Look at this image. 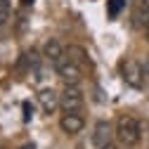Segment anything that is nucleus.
Segmentation results:
<instances>
[{"mask_svg": "<svg viewBox=\"0 0 149 149\" xmlns=\"http://www.w3.org/2000/svg\"><path fill=\"white\" fill-rule=\"evenodd\" d=\"M116 140L121 147H135L142 137V128H140V121L135 116H121L116 121Z\"/></svg>", "mask_w": 149, "mask_h": 149, "instance_id": "f257e3e1", "label": "nucleus"}, {"mask_svg": "<svg viewBox=\"0 0 149 149\" xmlns=\"http://www.w3.org/2000/svg\"><path fill=\"white\" fill-rule=\"evenodd\" d=\"M83 92L78 85H66L64 92L59 95V107L64 109V114H76V111L83 109Z\"/></svg>", "mask_w": 149, "mask_h": 149, "instance_id": "f03ea898", "label": "nucleus"}, {"mask_svg": "<svg viewBox=\"0 0 149 149\" xmlns=\"http://www.w3.org/2000/svg\"><path fill=\"white\" fill-rule=\"evenodd\" d=\"M54 69H57V76H59L66 85H78V83H81V78H83V69H81L78 64L69 62L66 57H64L62 62L54 64Z\"/></svg>", "mask_w": 149, "mask_h": 149, "instance_id": "7ed1b4c3", "label": "nucleus"}, {"mask_svg": "<svg viewBox=\"0 0 149 149\" xmlns=\"http://www.w3.org/2000/svg\"><path fill=\"white\" fill-rule=\"evenodd\" d=\"M121 76H123V81H125L130 88H140V85H142V78H144L142 64L135 62V59H125V62L121 64Z\"/></svg>", "mask_w": 149, "mask_h": 149, "instance_id": "20e7f679", "label": "nucleus"}, {"mask_svg": "<svg viewBox=\"0 0 149 149\" xmlns=\"http://www.w3.org/2000/svg\"><path fill=\"white\" fill-rule=\"evenodd\" d=\"M38 102H40V107H43L45 114H54V111L59 109V95L52 88H43L38 92Z\"/></svg>", "mask_w": 149, "mask_h": 149, "instance_id": "39448f33", "label": "nucleus"}, {"mask_svg": "<svg viewBox=\"0 0 149 149\" xmlns=\"http://www.w3.org/2000/svg\"><path fill=\"white\" fill-rule=\"evenodd\" d=\"M43 54L52 62V64H57V62H62L64 59V54H66V47L57 40V38H50L47 43H45V47H43Z\"/></svg>", "mask_w": 149, "mask_h": 149, "instance_id": "423d86ee", "label": "nucleus"}, {"mask_svg": "<svg viewBox=\"0 0 149 149\" xmlns=\"http://www.w3.org/2000/svg\"><path fill=\"white\" fill-rule=\"evenodd\" d=\"M83 118L78 116V114H64L62 118H59V128L64 130L66 135H76V133H81L83 130Z\"/></svg>", "mask_w": 149, "mask_h": 149, "instance_id": "0eeeda50", "label": "nucleus"}, {"mask_svg": "<svg viewBox=\"0 0 149 149\" xmlns=\"http://www.w3.org/2000/svg\"><path fill=\"white\" fill-rule=\"evenodd\" d=\"M109 140H111V125L107 121H100L95 125V133H92V144H95L97 149H102V147L109 144Z\"/></svg>", "mask_w": 149, "mask_h": 149, "instance_id": "6e6552de", "label": "nucleus"}, {"mask_svg": "<svg viewBox=\"0 0 149 149\" xmlns=\"http://www.w3.org/2000/svg\"><path fill=\"white\" fill-rule=\"evenodd\" d=\"M66 59L73 62V64H78V66H83V64L90 62V59H88V50L81 47V45H69V47H66Z\"/></svg>", "mask_w": 149, "mask_h": 149, "instance_id": "1a4fd4ad", "label": "nucleus"}, {"mask_svg": "<svg viewBox=\"0 0 149 149\" xmlns=\"http://www.w3.org/2000/svg\"><path fill=\"white\" fill-rule=\"evenodd\" d=\"M125 7V0H107V14L111 17V19H116V17L123 12Z\"/></svg>", "mask_w": 149, "mask_h": 149, "instance_id": "9d476101", "label": "nucleus"}, {"mask_svg": "<svg viewBox=\"0 0 149 149\" xmlns=\"http://www.w3.org/2000/svg\"><path fill=\"white\" fill-rule=\"evenodd\" d=\"M10 19V0H0V26Z\"/></svg>", "mask_w": 149, "mask_h": 149, "instance_id": "9b49d317", "label": "nucleus"}, {"mask_svg": "<svg viewBox=\"0 0 149 149\" xmlns=\"http://www.w3.org/2000/svg\"><path fill=\"white\" fill-rule=\"evenodd\" d=\"M33 118V107L29 102H24V121H31Z\"/></svg>", "mask_w": 149, "mask_h": 149, "instance_id": "f8f14e48", "label": "nucleus"}, {"mask_svg": "<svg viewBox=\"0 0 149 149\" xmlns=\"http://www.w3.org/2000/svg\"><path fill=\"white\" fill-rule=\"evenodd\" d=\"M142 71H144V76H147V78H149V57H147V59H144V66H142Z\"/></svg>", "mask_w": 149, "mask_h": 149, "instance_id": "ddd939ff", "label": "nucleus"}, {"mask_svg": "<svg viewBox=\"0 0 149 149\" xmlns=\"http://www.w3.org/2000/svg\"><path fill=\"white\" fill-rule=\"evenodd\" d=\"M22 149H36V144H33V142H31V144H24V147H22Z\"/></svg>", "mask_w": 149, "mask_h": 149, "instance_id": "4468645a", "label": "nucleus"}, {"mask_svg": "<svg viewBox=\"0 0 149 149\" xmlns=\"http://www.w3.org/2000/svg\"><path fill=\"white\" fill-rule=\"evenodd\" d=\"M102 149H116V147H114V144H111V142H109V144H107V147H102Z\"/></svg>", "mask_w": 149, "mask_h": 149, "instance_id": "2eb2a0df", "label": "nucleus"}, {"mask_svg": "<svg viewBox=\"0 0 149 149\" xmlns=\"http://www.w3.org/2000/svg\"><path fill=\"white\" fill-rule=\"evenodd\" d=\"M22 3H24V5H33V0H22Z\"/></svg>", "mask_w": 149, "mask_h": 149, "instance_id": "dca6fc26", "label": "nucleus"}, {"mask_svg": "<svg viewBox=\"0 0 149 149\" xmlns=\"http://www.w3.org/2000/svg\"><path fill=\"white\" fill-rule=\"evenodd\" d=\"M0 149H7V147H0Z\"/></svg>", "mask_w": 149, "mask_h": 149, "instance_id": "f3484780", "label": "nucleus"}]
</instances>
